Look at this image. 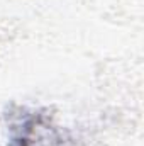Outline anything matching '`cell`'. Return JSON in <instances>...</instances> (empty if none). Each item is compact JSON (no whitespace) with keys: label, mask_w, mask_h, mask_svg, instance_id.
<instances>
[{"label":"cell","mask_w":144,"mask_h":146,"mask_svg":"<svg viewBox=\"0 0 144 146\" xmlns=\"http://www.w3.org/2000/svg\"><path fill=\"white\" fill-rule=\"evenodd\" d=\"M9 146H66L68 141L51 117L37 110L22 109L10 126Z\"/></svg>","instance_id":"obj_1"}]
</instances>
